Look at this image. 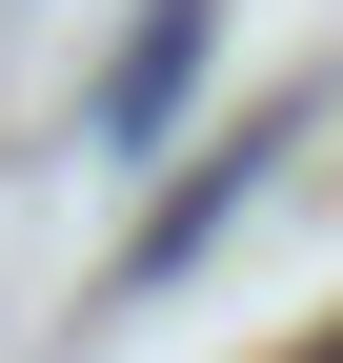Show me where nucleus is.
<instances>
[{
	"label": "nucleus",
	"mask_w": 343,
	"mask_h": 363,
	"mask_svg": "<svg viewBox=\"0 0 343 363\" xmlns=\"http://www.w3.org/2000/svg\"><path fill=\"white\" fill-rule=\"evenodd\" d=\"M202 40H223V0H142V40H121V81H101L121 142H162V121L202 101Z\"/></svg>",
	"instance_id": "f257e3e1"
},
{
	"label": "nucleus",
	"mask_w": 343,
	"mask_h": 363,
	"mask_svg": "<svg viewBox=\"0 0 343 363\" xmlns=\"http://www.w3.org/2000/svg\"><path fill=\"white\" fill-rule=\"evenodd\" d=\"M263 162H283V142H263V121H242V142H223V162L182 182V202L142 222V283H162V262H202V242H223V202H242V182H263Z\"/></svg>",
	"instance_id": "f03ea898"
},
{
	"label": "nucleus",
	"mask_w": 343,
	"mask_h": 363,
	"mask_svg": "<svg viewBox=\"0 0 343 363\" xmlns=\"http://www.w3.org/2000/svg\"><path fill=\"white\" fill-rule=\"evenodd\" d=\"M303 363H343V323H303Z\"/></svg>",
	"instance_id": "7ed1b4c3"
}]
</instances>
